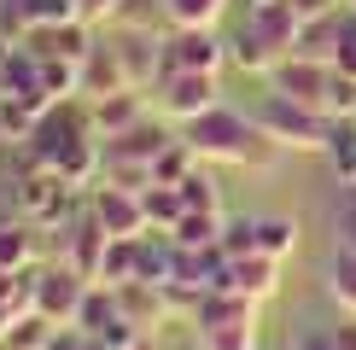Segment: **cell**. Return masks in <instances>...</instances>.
Masks as SVG:
<instances>
[{"instance_id": "cell-17", "label": "cell", "mask_w": 356, "mask_h": 350, "mask_svg": "<svg viewBox=\"0 0 356 350\" xmlns=\"http://www.w3.org/2000/svg\"><path fill=\"white\" fill-rule=\"evenodd\" d=\"M222 222H228L222 210H187L181 222L170 228V240H175V245H187V251H204V245H216V240H222Z\"/></svg>"}, {"instance_id": "cell-25", "label": "cell", "mask_w": 356, "mask_h": 350, "mask_svg": "<svg viewBox=\"0 0 356 350\" xmlns=\"http://www.w3.org/2000/svg\"><path fill=\"white\" fill-rule=\"evenodd\" d=\"M53 321L47 315H35V310H29V315H18V321H12V333H6V339H0V350H47V339H53Z\"/></svg>"}, {"instance_id": "cell-37", "label": "cell", "mask_w": 356, "mask_h": 350, "mask_svg": "<svg viewBox=\"0 0 356 350\" xmlns=\"http://www.w3.org/2000/svg\"><path fill=\"white\" fill-rule=\"evenodd\" d=\"M6 82H12V41H0V94H6Z\"/></svg>"}, {"instance_id": "cell-30", "label": "cell", "mask_w": 356, "mask_h": 350, "mask_svg": "<svg viewBox=\"0 0 356 350\" xmlns=\"http://www.w3.org/2000/svg\"><path fill=\"white\" fill-rule=\"evenodd\" d=\"M204 350H257V327H216V333H199Z\"/></svg>"}, {"instance_id": "cell-34", "label": "cell", "mask_w": 356, "mask_h": 350, "mask_svg": "<svg viewBox=\"0 0 356 350\" xmlns=\"http://www.w3.org/2000/svg\"><path fill=\"white\" fill-rule=\"evenodd\" d=\"M298 6V18H321V12H339L345 0H292Z\"/></svg>"}, {"instance_id": "cell-20", "label": "cell", "mask_w": 356, "mask_h": 350, "mask_svg": "<svg viewBox=\"0 0 356 350\" xmlns=\"http://www.w3.org/2000/svg\"><path fill=\"white\" fill-rule=\"evenodd\" d=\"M140 204H146V222H152V228H164V233L187 216L181 187H164V181H152V187H146V193H140Z\"/></svg>"}, {"instance_id": "cell-36", "label": "cell", "mask_w": 356, "mask_h": 350, "mask_svg": "<svg viewBox=\"0 0 356 350\" xmlns=\"http://www.w3.org/2000/svg\"><path fill=\"white\" fill-rule=\"evenodd\" d=\"M333 344H339V350H356V315L345 321V327H333Z\"/></svg>"}, {"instance_id": "cell-32", "label": "cell", "mask_w": 356, "mask_h": 350, "mask_svg": "<svg viewBox=\"0 0 356 350\" xmlns=\"http://www.w3.org/2000/svg\"><path fill=\"white\" fill-rule=\"evenodd\" d=\"M117 6L123 0H82V18L88 24H117Z\"/></svg>"}, {"instance_id": "cell-33", "label": "cell", "mask_w": 356, "mask_h": 350, "mask_svg": "<svg viewBox=\"0 0 356 350\" xmlns=\"http://www.w3.org/2000/svg\"><path fill=\"white\" fill-rule=\"evenodd\" d=\"M82 339H88L82 327H58L53 339H47V350H82Z\"/></svg>"}, {"instance_id": "cell-19", "label": "cell", "mask_w": 356, "mask_h": 350, "mask_svg": "<svg viewBox=\"0 0 356 350\" xmlns=\"http://www.w3.org/2000/svg\"><path fill=\"white\" fill-rule=\"evenodd\" d=\"M321 281H327V298L339 303V310H350L356 315V251H339L327 257V269H321Z\"/></svg>"}, {"instance_id": "cell-3", "label": "cell", "mask_w": 356, "mask_h": 350, "mask_svg": "<svg viewBox=\"0 0 356 350\" xmlns=\"http://www.w3.org/2000/svg\"><path fill=\"white\" fill-rule=\"evenodd\" d=\"M35 274V315H47L53 327H76V315H82V298H88V274L82 269H70L65 257L58 262H41V269H29Z\"/></svg>"}, {"instance_id": "cell-1", "label": "cell", "mask_w": 356, "mask_h": 350, "mask_svg": "<svg viewBox=\"0 0 356 350\" xmlns=\"http://www.w3.org/2000/svg\"><path fill=\"white\" fill-rule=\"evenodd\" d=\"M181 140L204 158V164H234V169H269L280 158V146L269 140V128L257 123V111L245 117L234 106H216V111L181 123Z\"/></svg>"}, {"instance_id": "cell-10", "label": "cell", "mask_w": 356, "mask_h": 350, "mask_svg": "<svg viewBox=\"0 0 356 350\" xmlns=\"http://www.w3.org/2000/svg\"><path fill=\"white\" fill-rule=\"evenodd\" d=\"M129 88V70H123V53H117V41H94V53L82 58V99L94 106V99H106V94H123Z\"/></svg>"}, {"instance_id": "cell-21", "label": "cell", "mask_w": 356, "mask_h": 350, "mask_svg": "<svg viewBox=\"0 0 356 350\" xmlns=\"http://www.w3.org/2000/svg\"><path fill=\"white\" fill-rule=\"evenodd\" d=\"M257 251L263 257H292L298 251V222H286V216H257Z\"/></svg>"}, {"instance_id": "cell-15", "label": "cell", "mask_w": 356, "mask_h": 350, "mask_svg": "<svg viewBox=\"0 0 356 350\" xmlns=\"http://www.w3.org/2000/svg\"><path fill=\"white\" fill-rule=\"evenodd\" d=\"M94 128L99 135H117V128H129V123H140V88H123V94H106V99H94Z\"/></svg>"}, {"instance_id": "cell-6", "label": "cell", "mask_w": 356, "mask_h": 350, "mask_svg": "<svg viewBox=\"0 0 356 350\" xmlns=\"http://www.w3.org/2000/svg\"><path fill=\"white\" fill-rule=\"evenodd\" d=\"M88 210L99 216V228H106L111 240H140V233H152V222H146V204H140L135 187L94 181V193H88Z\"/></svg>"}, {"instance_id": "cell-38", "label": "cell", "mask_w": 356, "mask_h": 350, "mask_svg": "<svg viewBox=\"0 0 356 350\" xmlns=\"http://www.w3.org/2000/svg\"><path fill=\"white\" fill-rule=\"evenodd\" d=\"M82 350H111L106 339H94V333H88V339H82Z\"/></svg>"}, {"instance_id": "cell-7", "label": "cell", "mask_w": 356, "mask_h": 350, "mask_svg": "<svg viewBox=\"0 0 356 350\" xmlns=\"http://www.w3.org/2000/svg\"><path fill=\"white\" fill-rule=\"evenodd\" d=\"M269 88L286 99H298V106H327V88H333V65L327 58H309V53H286L280 65L269 70Z\"/></svg>"}, {"instance_id": "cell-13", "label": "cell", "mask_w": 356, "mask_h": 350, "mask_svg": "<svg viewBox=\"0 0 356 350\" xmlns=\"http://www.w3.org/2000/svg\"><path fill=\"white\" fill-rule=\"evenodd\" d=\"M106 245H111V233L99 228V216H94V210H82L76 222H70V233H65V262H70V269H82L88 281H99Z\"/></svg>"}, {"instance_id": "cell-18", "label": "cell", "mask_w": 356, "mask_h": 350, "mask_svg": "<svg viewBox=\"0 0 356 350\" xmlns=\"http://www.w3.org/2000/svg\"><path fill=\"white\" fill-rule=\"evenodd\" d=\"M47 111H35L29 99H18V94H0V140L6 146H24L29 135H35V123Z\"/></svg>"}, {"instance_id": "cell-41", "label": "cell", "mask_w": 356, "mask_h": 350, "mask_svg": "<svg viewBox=\"0 0 356 350\" xmlns=\"http://www.w3.org/2000/svg\"><path fill=\"white\" fill-rule=\"evenodd\" d=\"M0 41H6V35H0Z\"/></svg>"}, {"instance_id": "cell-11", "label": "cell", "mask_w": 356, "mask_h": 350, "mask_svg": "<svg viewBox=\"0 0 356 350\" xmlns=\"http://www.w3.org/2000/svg\"><path fill=\"white\" fill-rule=\"evenodd\" d=\"M222 286L240 292V298L269 303L275 292H280V262H275V257H263V251H251V257H228V274H222Z\"/></svg>"}, {"instance_id": "cell-27", "label": "cell", "mask_w": 356, "mask_h": 350, "mask_svg": "<svg viewBox=\"0 0 356 350\" xmlns=\"http://www.w3.org/2000/svg\"><path fill=\"white\" fill-rule=\"evenodd\" d=\"M175 187H181V204H187V210H222V193H216V181H211V175H204L199 164H193V169H187Z\"/></svg>"}, {"instance_id": "cell-5", "label": "cell", "mask_w": 356, "mask_h": 350, "mask_svg": "<svg viewBox=\"0 0 356 350\" xmlns=\"http://www.w3.org/2000/svg\"><path fill=\"white\" fill-rule=\"evenodd\" d=\"M216 106H222L216 70H170V76L158 82V111L175 117V123H193V117H204Z\"/></svg>"}, {"instance_id": "cell-28", "label": "cell", "mask_w": 356, "mask_h": 350, "mask_svg": "<svg viewBox=\"0 0 356 350\" xmlns=\"http://www.w3.org/2000/svg\"><path fill=\"white\" fill-rule=\"evenodd\" d=\"M216 245H222L228 257H251V251H257V216H251V222H245V216H228Z\"/></svg>"}, {"instance_id": "cell-24", "label": "cell", "mask_w": 356, "mask_h": 350, "mask_svg": "<svg viewBox=\"0 0 356 350\" xmlns=\"http://www.w3.org/2000/svg\"><path fill=\"white\" fill-rule=\"evenodd\" d=\"M222 6H228V0H164L170 29H216Z\"/></svg>"}, {"instance_id": "cell-16", "label": "cell", "mask_w": 356, "mask_h": 350, "mask_svg": "<svg viewBox=\"0 0 356 350\" xmlns=\"http://www.w3.org/2000/svg\"><path fill=\"white\" fill-rule=\"evenodd\" d=\"M327 164L339 169V181L356 187V117H333V128H327Z\"/></svg>"}, {"instance_id": "cell-35", "label": "cell", "mask_w": 356, "mask_h": 350, "mask_svg": "<svg viewBox=\"0 0 356 350\" xmlns=\"http://www.w3.org/2000/svg\"><path fill=\"white\" fill-rule=\"evenodd\" d=\"M292 350H339V344H333V333H304Z\"/></svg>"}, {"instance_id": "cell-29", "label": "cell", "mask_w": 356, "mask_h": 350, "mask_svg": "<svg viewBox=\"0 0 356 350\" xmlns=\"http://www.w3.org/2000/svg\"><path fill=\"white\" fill-rule=\"evenodd\" d=\"M158 18H170L164 0H123L117 6V29H152Z\"/></svg>"}, {"instance_id": "cell-14", "label": "cell", "mask_w": 356, "mask_h": 350, "mask_svg": "<svg viewBox=\"0 0 356 350\" xmlns=\"http://www.w3.org/2000/svg\"><path fill=\"white\" fill-rule=\"evenodd\" d=\"M117 298H123V315L135 321L140 333H158L170 321V298H164V286H152V281H129V286H117Z\"/></svg>"}, {"instance_id": "cell-39", "label": "cell", "mask_w": 356, "mask_h": 350, "mask_svg": "<svg viewBox=\"0 0 356 350\" xmlns=\"http://www.w3.org/2000/svg\"><path fill=\"white\" fill-rule=\"evenodd\" d=\"M129 350H164V344H158V339H152V333H146V339H140V344H129Z\"/></svg>"}, {"instance_id": "cell-23", "label": "cell", "mask_w": 356, "mask_h": 350, "mask_svg": "<svg viewBox=\"0 0 356 350\" xmlns=\"http://www.w3.org/2000/svg\"><path fill=\"white\" fill-rule=\"evenodd\" d=\"M140 269V240H111L106 245V262H99V281L106 286H129Z\"/></svg>"}, {"instance_id": "cell-22", "label": "cell", "mask_w": 356, "mask_h": 350, "mask_svg": "<svg viewBox=\"0 0 356 350\" xmlns=\"http://www.w3.org/2000/svg\"><path fill=\"white\" fill-rule=\"evenodd\" d=\"M35 245H29V228L24 222H0V274H24L35 269Z\"/></svg>"}, {"instance_id": "cell-9", "label": "cell", "mask_w": 356, "mask_h": 350, "mask_svg": "<svg viewBox=\"0 0 356 350\" xmlns=\"http://www.w3.org/2000/svg\"><path fill=\"white\" fill-rule=\"evenodd\" d=\"M175 135H164L158 123H129V128H117V135H99V164H152L158 152H164Z\"/></svg>"}, {"instance_id": "cell-4", "label": "cell", "mask_w": 356, "mask_h": 350, "mask_svg": "<svg viewBox=\"0 0 356 350\" xmlns=\"http://www.w3.org/2000/svg\"><path fill=\"white\" fill-rule=\"evenodd\" d=\"M82 187L76 181H65V175H58V169H29L24 175V216H29V222H35V228H58V222H76V216H82Z\"/></svg>"}, {"instance_id": "cell-31", "label": "cell", "mask_w": 356, "mask_h": 350, "mask_svg": "<svg viewBox=\"0 0 356 350\" xmlns=\"http://www.w3.org/2000/svg\"><path fill=\"white\" fill-rule=\"evenodd\" d=\"M333 228H339V245H345V251H356V187H350V199H345V210L333 216Z\"/></svg>"}, {"instance_id": "cell-12", "label": "cell", "mask_w": 356, "mask_h": 350, "mask_svg": "<svg viewBox=\"0 0 356 350\" xmlns=\"http://www.w3.org/2000/svg\"><path fill=\"white\" fill-rule=\"evenodd\" d=\"M199 333H216V327H257V298H240L228 286H211L199 298V315H193Z\"/></svg>"}, {"instance_id": "cell-8", "label": "cell", "mask_w": 356, "mask_h": 350, "mask_svg": "<svg viewBox=\"0 0 356 350\" xmlns=\"http://www.w3.org/2000/svg\"><path fill=\"white\" fill-rule=\"evenodd\" d=\"M222 58H234V53L216 41V29H170L164 35V76L170 70H222Z\"/></svg>"}, {"instance_id": "cell-2", "label": "cell", "mask_w": 356, "mask_h": 350, "mask_svg": "<svg viewBox=\"0 0 356 350\" xmlns=\"http://www.w3.org/2000/svg\"><path fill=\"white\" fill-rule=\"evenodd\" d=\"M257 123L269 128V140L280 146V152H321L333 117L316 111V106H298V99H286V94H275V88H269L263 106H257Z\"/></svg>"}, {"instance_id": "cell-26", "label": "cell", "mask_w": 356, "mask_h": 350, "mask_svg": "<svg viewBox=\"0 0 356 350\" xmlns=\"http://www.w3.org/2000/svg\"><path fill=\"white\" fill-rule=\"evenodd\" d=\"M193 164H199V152H193V146H187L181 135H175V140L164 146V152L152 158V181H164V187H175V181H181V175H187Z\"/></svg>"}, {"instance_id": "cell-40", "label": "cell", "mask_w": 356, "mask_h": 350, "mask_svg": "<svg viewBox=\"0 0 356 350\" xmlns=\"http://www.w3.org/2000/svg\"><path fill=\"white\" fill-rule=\"evenodd\" d=\"M245 6H263V0H245Z\"/></svg>"}]
</instances>
